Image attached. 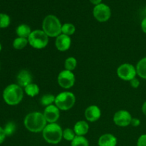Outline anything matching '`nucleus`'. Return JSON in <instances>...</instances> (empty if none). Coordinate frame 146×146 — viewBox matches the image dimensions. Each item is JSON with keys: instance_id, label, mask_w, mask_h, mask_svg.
Here are the masks:
<instances>
[{"instance_id": "1", "label": "nucleus", "mask_w": 146, "mask_h": 146, "mask_svg": "<svg viewBox=\"0 0 146 146\" xmlns=\"http://www.w3.org/2000/svg\"><path fill=\"white\" fill-rule=\"evenodd\" d=\"M24 126L31 133L42 132L47 125L44 114L38 111L29 113L24 118Z\"/></svg>"}, {"instance_id": "2", "label": "nucleus", "mask_w": 146, "mask_h": 146, "mask_svg": "<svg viewBox=\"0 0 146 146\" xmlns=\"http://www.w3.org/2000/svg\"><path fill=\"white\" fill-rule=\"evenodd\" d=\"M24 98V91L18 84H10L3 91V98L7 104L16 106L21 103Z\"/></svg>"}, {"instance_id": "3", "label": "nucleus", "mask_w": 146, "mask_h": 146, "mask_svg": "<svg viewBox=\"0 0 146 146\" xmlns=\"http://www.w3.org/2000/svg\"><path fill=\"white\" fill-rule=\"evenodd\" d=\"M62 24L58 17L53 14L47 15L42 22V30L48 37H56L61 34Z\"/></svg>"}, {"instance_id": "4", "label": "nucleus", "mask_w": 146, "mask_h": 146, "mask_svg": "<svg viewBox=\"0 0 146 146\" xmlns=\"http://www.w3.org/2000/svg\"><path fill=\"white\" fill-rule=\"evenodd\" d=\"M44 139L48 143L58 144L63 138V130L61 127L56 123H48L46 125L42 131Z\"/></svg>"}, {"instance_id": "5", "label": "nucleus", "mask_w": 146, "mask_h": 146, "mask_svg": "<svg viewBox=\"0 0 146 146\" xmlns=\"http://www.w3.org/2000/svg\"><path fill=\"white\" fill-rule=\"evenodd\" d=\"M76 103V96L72 92L64 91L56 96L55 104L60 111H68L72 108Z\"/></svg>"}, {"instance_id": "6", "label": "nucleus", "mask_w": 146, "mask_h": 146, "mask_svg": "<svg viewBox=\"0 0 146 146\" xmlns=\"http://www.w3.org/2000/svg\"><path fill=\"white\" fill-rule=\"evenodd\" d=\"M29 44L36 49H42L48 44V36L43 30L36 29L31 31L28 38Z\"/></svg>"}, {"instance_id": "7", "label": "nucleus", "mask_w": 146, "mask_h": 146, "mask_svg": "<svg viewBox=\"0 0 146 146\" xmlns=\"http://www.w3.org/2000/svg\"><path fill=\"white\" fill-rule=\"evenodd\" d=\"M117 75L123 81H131L136 77V68L132 64L125 63L121 64L117 68Z\"/></svg>"}, {"instance_id": "8", "label": "nucleus", "mask_w": 146, "mask_h": 146, "mask_svg": "<svg viewBox=\"0 0 146 146\" xmlns=\"http://www.w3.org/2000/svg\"><path fill=\"white\" fill-rule=\"evenodd\" d=\"M57 81H58V85L61 88L64 89H69L72 88L75 84V75L72 71L64 69L58 74Z\"/></svg>"}, {"instance_id": "9", "label": "nucleus", "mask_w": 146, "mask_h": 146, "mask_svg": "<svg viewBox=\"0 0 146 146\" xmlns=\"http://www.w3.org/2000/svg\"><path fill=\"white\" fill-rule=\"evenodd\" d=\"M93 14L98 21L106 22L111 18V10L108 5L101 3L94 7Z\"/></svg>"}, {"instance_id": "10", "label": "nucleus", "mask_w": 146, "mask_h": 146, "mask_svg": "<svg viewBox=\"0 0 146 146\" xmlns=\"http://www.w3.org/2000/svg\"><path fill=\"white\" fill-rule=\"evenodd\" d=\"M132 115L125 110H120L115 112L113 115V122L119 127H127L131 125Z\"/></svg>"}, {"instance_id": "11", "label": "nucleus", "mask_w": 146, "mask_h": 146, "mask_svg": "<svg viewBox=\"0 0 146 146\" xmlns=\"http://www.w3.org/2000/svg\"><path fill=\"white\" fill-rule=\"evenodd\" d=\"M44 117L48 123H54L58 120L60 117V110L55 104L46 107L44 113Z\"/></svg>"}, {"instance_id": "12", "label": "nucleus", "mask_w": 146, "mask_h": 146, "mask_svg": "<svg viewBox=\"0 0 146 146\" xmlns=\"http://www.w3.org/2000/svg\"><path fill=\"white\" fill-rule=\"evenodd\" d=\"M71 45V38L69 36L61 34L56 37L55 46L59 51H66L68 50Z\"/></svg>"}, {"instance_id": "13", "label": "nucleus", "mask_w": 146, "mask_h": 146, "mask_svg": "<svg viewBox=\"0 0 146 146\" xmlns=\"http://www.w3.org/2000/svg\"><path fill=\"white\" fill-rule=\"evenodd\" d=\"M86 119L89 122L97 121L101 116V111L99 107L96 105H91L87 107L84 113Z\"/></svg>"}, {"instance_id": "14", "label": "nucleus", "mask_w": 146, "mask_h": 146, "mask_svg": "<svg viewBox=\"0 0 146 146\" xmlns=\"http://www.w3.org/2000/svg\"><path fill=\"white\" fill-rule=\"evenodd\" d=\"M17 84L21 87L25 88L27 86L31 84L33 81V77L31 73L27 70H21L19 71L17 76Z\"/></svg>"}, {"instance_id": "15", "label": "nucleus", "mask_w": 146, "mask_h": 146, "mask_svg": "<svg viewBox=\"0 0 146 146\" xmlns=\"http://www.w3.org/2000/svg\"><path fill=\"white\" fill-rule=\"evenodd\" d=\"M116 137L111 133H105L101 135L98 141V146H116Z\"/></svg>"}, {"instance_id": "16", "label": "nucleus", "mask_w": 146, "mask_h": 146, "mask_svg": "<svg viewBox=\"0 0 146 146\" xmlns=\"http://www.w3.org/2000/svg\"><path fill=\"white\" fill-rule=\"evenodd\" d=\"M74 131L78 136H84L89 131V125L85 121H79L74 125Z\"/></svg>"}, {"instance_id": "17", "label": "nucleus", "mask_w": 146, "mask_h": 146, "mask_svg": "<svg viewBox=\"0 0 146 146\" xmlns=\"http://www.w3.org/2000/svg\"><path fill=\"white\" fill-rule=\"evenodd\" d=\"M31 29L29 26L27 24H22L17 27L16 33H17L18 37H22V38H28L29 35L31 33Z\"/></svg>"}, {"instance_id": "18", "label": "nucleus", "mask_w": 146, "mask_h": 146, "mask_svg": "<svg viewBox=\"0 0 146 146\" xmlns=\"http://www.w3.org/2000/svg\"><path fill=\"white\" fill-rule=\"evenodd\" d=\"M137 75L141 78L146 79V56L141 58L136 65Z\"/></svg>"}, {"instance_id": "19", "label": "nucleus", "mask_w": 146, "mask_h": 146, "mask_svg": "<svg viewBox=\"0 0 146 146\" xmlns=\"http://www.w3.org/2000/svg\"><path fill=\"white\" fill-rule=\"evenodd\" d=\"M39 91L40 89L38 86L34 83H31L24 88V91H25L26 94L30 97H34L37 96L39 94Z\"/></svg>"}, {"instance_id": "20", "label": "nucleus", "mask_w": 146, "mask_h": 146, "mask_svg": "<svg viewBox=\"0 0 146 146\" xmlns=\"http://www.w3.org/2000/svg\"><path fill=\"white\" fill-rule=\"evenodd\" d=\"M28 44V38H22V37H17L13 41V46H14L15 49L21 50L25 48Z\"/></svg>"}, {"instance_id": "21", "label": "nucleus", "mask_w": 146, "mask_h": 146, "mask_svg": "<svg viewBox=\"0 0 146 146\" xmlns=\"http://www.w3.org/2000/svg\"><path fill=\"white\" fill-rule=\"evenodd\" d=\"M56 96L53 94H45L40 99V103L44 106H48L53 105V104L55 103Z\"/></svg>"}, {"instance_id": "22", "label": "nucleus", "mask_w": 146, "mask_h": 146, "mask_svg": "<svg viewBox=\"0 0 146 146\" xmlns=\"http://www.w3.org/2000/svg\"><path fill=\"white\" fill-rule=\"evenodd\" d=\"M76 27L71 23H65L62 24V28H61V34H64L67 36H71L75 33Z\"/></svg>"}, {"instance_id": "23", "label": "nucleus", "mask_w": 146, "mask_h": 146, "mask_svg": "<svg viewBox=\"0 0 146 146\" xmlns=\"http://www.w3.org/2000/svg\"><path fill=\"white\" fill-rule=\"evenodd\" d=\"M76 66L77 60L76 59V58H74V57H68V58L65 60V62H64V67H65L66 70L73 71L74 70H75L76 68Z\"/></svg>"}, {"instance_id": "24", "label": "nucleus", "mask_w": 146, "mask_h": 146, "mask_svg": "<svg viewBox=\"0 0 146 146\" xmlns=\"http://www.w3.org/2000/svg\"><path fill=\"white\" fill-rule=\"evenodd\" d=\"M71 146H89V143L84 136H76L71 141Z\"/></svg>"}, {"instance_id": "25", "label": "nucleus", "mask_w": 146, "mask_h": 146, "mask_svg": "<svg viewBox=\"0 0 146 146\" xmlns=\"http://www.w3.org/2000/svg\"><path fill=\"white\" fill-rule=\"evenodd\" d=\"M76 136L74 129L71 128H66L63 131V138L67 141H72Z\"/></svg>"}, {"instance_id": "26", "label": "nucleus", "mask_w": 146, "mask_h": 146, "mask_svg": "<svg viewBox=\"0 0 146 146\" xmlns=\"http://www.w3.org/2000/svg\"><path fill=\"white\" fill-rule=\"evenodd\" d=\"M16 124L13 122H9L5 125L4 128L6 136H11L16 131Z\"/></svg>"}, {"instance_id": "27", "label": "nucleus", "mask_w": 146, "mask_h": 146, "mask_svg": "<svg viewBox=\"0 0 146 146\" xmlns=\"http://www.w3.org/2000/svg\"><path fill=\"white\" fill-rule=\"evenodd\" d=\"M11 19L9 16L6 14L0 13V28L4 29L9 26Z\"/></svg>"}, {"instance_id": "28", "label": "nucleus", "mask_w": 146, "mask_h": 146, "mask_svg": "<svg viewBox=\"0 0 146 146\" xmlns=\"http://www.w3.org/2000/svg\"><path fill=\"white\" fill-rule=\"evenodd\" d=\"M137 146H146V134H143L138 138Z\"/></svg>"}, {"instance_id": "29", "label": "nucleus", "mask_w": 146, "mask_h": 146, "mask_svg": "<svg viewBox=\"0 0 146 146\" xmlns=\"http://www.w3.org/2000/svg\"><path fill=\"white\" fill-rule=\"evenodd\" d=\"M129 82H130V84H131V86L134 88H138V86H140L139 80L136 78H133V79H132L131 81H129Z\"/></svg>"}, {"instance_id": "30", "label": "nucleus", "mask_w": 146, "mask_h": 146, "mask_svg": "<svg viewBox=\"0 0 146 146\" xmlns=\"http://www.w3.org/2000/svg\"><path fill=\"white\" fill-rule=\"evenodd\" d=\"M131 125L133 127H138L141 125V121L137 118H133Z\"/></svg>"}, {"instance_id": "31", "label": "nucleus", "mask_w": 146, "mask_h": 146, "mask_svg": "<svg viewBox=\"0 0 146 146\" xmlns=\"http://www.w3.org/2000/svg\"><path fill=\"white\" fill-rule=\"evenodd\" d=\"M5 138H6V134L5 133H4V128H2L1 126H0V144L4 142Z\"/></svg>"}, {"instance_id": "32", "label": "nucleus", "mask_w": 146, "mask_h": 146, "mask_svg": "<svg viewBox=\"0 0 146 146\" xmlns=\"http://www.w3.org/2000/svg\"><path fill=\"white\" fill-rule=\"evenodd\" d=\"M141 29H142L143 31L145 34H146V17L141 21Z\"/></svg>"}, {"instance_id": "33", "label": "nucleus", "mask_w": 146, "mask_h": 146, "mask_svg": "<svg viewBox=\"0 0 146 146\" xmlns=\"http://www.w3.org/2000/svg\"><path fill=\"white\" fill-rule=\"evenodd\" d=\"M90 2L91 3V4H94V5H98V4H101V1H102V0H89Z\"/></svg>"}, {"instance_id": "34", "label": "nucleus", "mask_w": 146, "mask_h": 146, "mask_svg": "<svg viewBox=\"0 0 146 146\" xmlns=\"http://www.w3.org/2000/svg\"><path fill=\"white\" fill-rule=\"evenodd\" d=\"M142 111H143V113L144 115H146V101H145V102L143 103V104Z\"/></svg>"}, {"instance_id": "35", "label": "nucleus", "mask_w": 146, "mask_h": 146, "mask_svg": "<svg viewBox=\"0 0 146 146\" xmlns=\"http://www.w3.org/2000/svg\"><path fill=\"white\" fill-rule=\"evenodd\" d=\"M1 43H0V52H1Z\"/></svg>"}, {"instance_id": "36", "label": "nucleus", "mask_w": 146, "mask_h": 146, "mask_svg": "<svg viewBox=\"0 0 146 146\" xmlns=\"http://www.w3.org/2000/svg\"><path fill=\"white\" fill-rule=\"evenodd\" d=\"M145 13H146V6H145Z\"/></svg>"}]
</instances>
